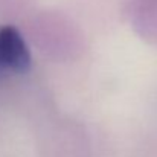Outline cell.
I'll list each match as a JSON object with an SVG mask.
<instances>
[{
    "label": "cell",
    "instance_id": "6da1fadb",
    "mask_svg": "<svg viewBox=\"0 0 157 157\" xmlns=\"http://www.w3.org/2000/svg\"><path fill=\"white\" fill-rule=\"evenodd\" d=\"M0 63L5 70L25 72L31 66V53L20 35L12 26L0 28Z\"/></svg>",
    "mask_w": 157,
    "mask_h": 157
}]
</instances>
